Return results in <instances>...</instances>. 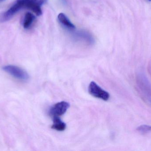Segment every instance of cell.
I'll return each mask as SVG.
<instances>
[{
	"label": "cell",
	"instance_id": "1",
	"mask_svg": "<svg viewBox=\"0 0 151 151\" xmlns=\"http://www.w3.org/2000/svg\"><path fill=\"white\" fill-rule=\"evenodd\" d=\"M47 1V0H16L4 13L1 17V21H8L17 12L23 9L30 10L37 16H40L42 14V6Z\"/></svg>",
	"mask_w": 151,
	"mask_h": 151
},
{
	"label": "cell",
	"instance_id": "2",
	"mask_svg": "<svg viewBox=\"0 0 151 151\" xmlns=\"http://www.w3.org/2000/svg\"><path fill=\"white\" fill-rule=\"evenodd\" d=\"M3 70L14 78L21 81L28 80L29 79V75L24 69L16 66H5L3 67Z\"/></svg>",
	"mask_w": 151,
	"mask_h": 151
},
{
	"label": "cell",
	"instance_id": "3",
	"mask_svg": "<svg viewBox=\"0 0 151 151\" xmlns=\"http://www.w3.org/2000/svg\"><path fill=\"white\" fill-rule=\"evenodd\" d=\"M137 81L139 88L143 95L151 105V84L143 74L137 77Z\"/></svg>",
	"mask_w": 151,
	"mask_h": 151
},
{
	"label": "cell",
	"instance_id": "4",
	"mask_svg": "<svg viewBox=\"0 0 151 151\" xmlns=\"http://www.w3.org/2000/svg\"><path fill=\"white\" fill-rule=\"evenodd\" d=\"M90 94L94 97L107 101L110 98V95L108 92L101 88L96 82H91L88 87Z\"/></svg>",
	"mask_w": 151,
	"mask_h": 151
},
{
	"label": "cell",
	"instance_id": "5",
	"mask_svg": "<svg viewBox=\"0 0 151 151\" xmlns=\"http://www.w3.org/2000/svg\"><path fill=\"white\" fill-rule=\"evenodd\" d=\"M69 107L70 104L67 102L65 101L59 102L50 108L49 112V115L53 118H59L65 113Z\"/></svg>",
	"mask_w": 151,
	"mask_h": 151
},
{
	"label": "cell",
	"instance_id": "6",
	"mask_svg": "<svg viewBox=\"0 0 151 151\" xmlns=\"http://www.w3.org/2000/svg\"><path fill=\"white\" fill-rule=\"evenodd\" d=\"M58 21L65 28L71 32L75 31V25L71 22L68 17L63 13H60L58 16Z\"/></svg>",
	"mask_w": 151,
	"mask_h": 151
},
{
	"label": "cell",
	"instance_id": "7",
	"mask_svg": "<svg viewBox=\"0 0 151 151\" xmlns=\"http://www.w3.org/2000/svg\"><path fill=\"white\" fill-rule=\"evenodd\" d=\"M75 36L78 39L84 41L88 44H93L94 43V39L92 35L87 31L81 30L76 32Z\"/></svg>",
	"mask_w": 151,
	"mask_h": 151
},
{
	"label": "cell",
	"instance_id": "8",
	"mask_svg": "<svg viewBox=\"0 0 151 151\" xmlns=\"http://www.w3.org/2000/svg\"><path fill=\"white\" fill-rule=\"evenodd\" d=\"M35 20V16L32 12H27L25 14L23 20V27L25 29L30 28Z\"/></svg>",
	"mask_w": 151,
	"mask_h": 151
},
{
	"label": "cell",
	"instance_id": "9",
	"mask_svg": "<svg viewBox=\"0 0 151 151\" xmlns=\"http://www.w3.org/2000/svg\"><path fill=\"white\" fill-rule=\"evenodd\" d=\"M53 125L52 129L58 131H64L66 129V124L60 120L59 118H53Z\"/></svg>",
	"mask_w": 151,
	"mask_h": 151
},
{
	"label": "cell",
	"instance_id": "10",
	"mask_svg": "<svg viewBox=\"0 0 151 151\" xmlns=\"http://www.w3.org/2000/svg\"><path fill=\"white\" fill-rule=\"evenodd\" d=\"M137 130L142 134H147L151 132V126L148 125H142L137 129Z\"/></svg>",
	"mask_w": 151,
	"mask_h": 151
},
{
	"label": "cell",
	"instance_id": "11",
	"mask_svg": "<svg viewBox=\"0 0 151 151\" xmlns=\"http://www.w3.org/2000/svg\"><path fill=\"white\" fill-rule=\"evenodd\" d=\"M148 1H151V0H148Z\"/></svg>",
	"mask_w": 151,
	"mask_h": 151
},
{
	"label": "cell",
	"instance_id": "12",
	"mask_svg": "<svg viewBox=\"0 0 151 151\" xmlns=\"http://www.w3.org/2000/svg\"><path fill=\"white\" fill-rule=\"evenodd\" d=\"M4 1V0H0V1Z\"/></svg>",
	"mask_w": 151,
	"mask_h": 151
}]
</instances>
